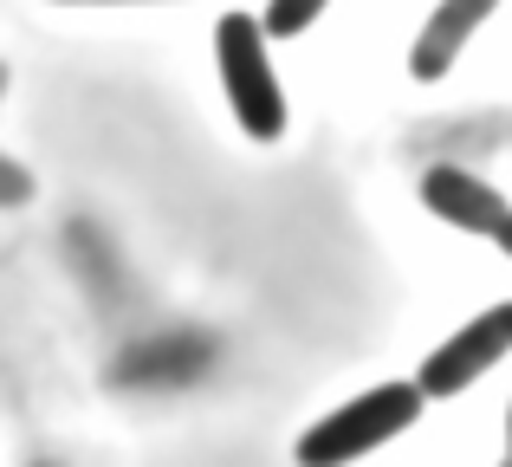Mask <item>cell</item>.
<instances>
[{"instance_id": "1", "label": "cell", "mask_w": 512, "mask_h": 467, "mask_svg": "<svg viewBox=\"0 0 512 467\" xmlns=\"http://www.w3.org/2000/svg\"><path fill=\"white\" fill-rule=\"evenodd\" d=\"M422 416V383H376V390L350 396L344 409H331L325 422H312L299 442L305 467H331V461H357L370 448L396 442L409 422Z\"/></svg>"}, {"instance_id": "2", "label": "cell", "mask_w": 512, "mask_h": 467, "mask_svg": "<svg viewBox=\"0 0 512 467\" xmlns=\"http://www.w3.org/2000/svg\"><path fill=\"white\" fill-rule=\"evenodd\" d=\"M214 65L227 78V104H234L240 130L260 143H273L286 130V91L273 78V59H266V26L253 13H227L214 26Z\"/></svg>"}, {"instance_id": "3", "label": "cell", "mask_w": 512, "mask_h": 467, "mask_svg": "<svg viewBox=\"0 0 512 467\" xmlns=\"http://www.w3.org/2000/svg\"><path fill=\"white\" fill-rule=\"evenodd\" d=\"M506 351H512V299L493 305V312H480L474 325L454 331V338L422 364V377H415V383H422V396H461L467 383L487 377Z\"/></svg>"}, {"instance_id": "4", "label": "cell", "mask_w": 512, "mask_h": 467, "mask_svg": "<svg viewBox=\"0 0 512 467\" xmlns=\"http://www.w3.org/2000/svg\"><path fill=\"white\" fill-rule=\"evenodd\" d=\"M422 202L435 208L441 221L467 228V234H487L493 221L506 215V195L493 189V182H480L474 169H454V163H435V169L422 176Z\"/></svg>"}, {"instance_id": "5", "label": "cell", "mask_w": 512, "mask_h": 467, "mask_svg": "<svg viewBox=\"0 0 512 467\" xmlns=\"http://www.w3.org/2000/svg\"><path fill=\"white\" fill-rule=\"evenodd\" d=\"M493 7H500V0H441V7L428 13L422 39H415V52H409V72L415 78H448V65L461 59V46L474 39V26L487 20Z\"/></svg>"}, {"instance_id": "6", "label": "cell", "mask_w": 512, "mask_h": 467, "mask_svg": "<svg viewBox=\"0 0 512 467\" xmlns=\"http://www.w3.org/2000/svg\"><path fill=\"white\" fill-rule=\"evenodd\" d=\"M331 0H273L266 7V39H292V33H305V26H318V13H325Z\"/></svg>"}, {"instance_id": "7", "label": "cell", "mask_w": 512, "mask_h": 467, "mask_svg": "<svg viewBox=\"0 0 512 467\" xmlns=\"http://www.w3.org/2000/svg\"><path fill=\"white\" fill-rule=\"evenodd\" d=\"M487 240H493V247H500V253H512V208H506V215H500V221H493V228H487Z\"/></svg>"}, {"instance_id": "8", "label": "cell", "mask_w": 512, "mask_h": 467, "mask_svg": "<svg viewBox=\"0 0 512 467\" xmlns=\"http://www.w3.org/2000/svg\"><path fill=\"white\" fill-rule=\"evenodd\" d=\"M65 7H130V0H65Z\"/></svg>"}, {"instance_id": "9", "label": "cell", "mask_w": 512, "mask_h": 467, "mask_svg": "<svg viewBox=\"0 0 512 467\" xmlns=\"http://www.w3.org/2000/svg\"><path fill=\"white\" fill-rule=\"evenodd\" d=\"M506 461H512V422H506Z\"/></svg>"}]
</instances>
